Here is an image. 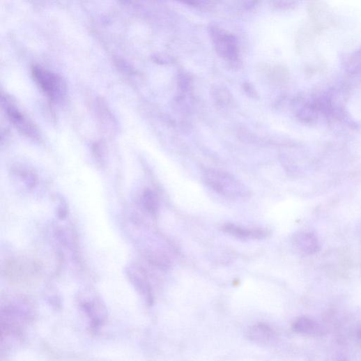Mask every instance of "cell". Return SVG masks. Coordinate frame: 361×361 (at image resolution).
<instances>
[{
  "mask_svg": "<svg viewBox=\"0 0 361 361\" xmlns=\"http://www.w3.org/2000/svg\"><path fill=\"white\" fill-rule=\"evenodd\" d=\"M213 36L217 50L222 56L228 59H235L238 56L237 45L232 36L213 29Z\"/></svg>",
  "mask_w": 361,
  "mask_h": 361,
  "instance_id": "cell-8",
  "label": "cell"
},
{
  "mask_svg": "<svg viewBox=\"0 0 361 361\" xmlns=\"http://www.w3.org/2000/svg\"><path fill=\"white\" fill-rule=\"evenodd\" d=\"M356 338L360 341L361 343V326L358 328L356 330Z\"/></svg>",
  "mask_w": 361,
  "mask_h": 361,
  "instance_id": "cell-14",
  "label": "cell"
},
{
  "mask_svg": "<svg viewBox=\"0 0 361 361\" xmlns=\"http://www.w3.org/2000/svg\"><path fill=\"white\" fill-rule=\"evenodd\" d=\"M293 330L300 335L319 337L326 335V329L309 317H300L293 323Z\"/></svg>",
  "mask_w": 361,
  "mask_h": 361,
  "instance_id": "cell-9",
  "label": "cell"
},
{
  "mask_svg": "<svg viewBox=\"0 0 361 361\" xmlns=\"http://www.w3.org/2000/svg\"><path fill=\"white\" fill-rule=\"evenodd\" d=\"M32 75L37 85L51 100L58 101L64 98L66 84L58 75L40 66L32 68Z\"/></svg>",
  "mask_w": 361,
  "mask_h": 361,
  "instance_id": "cell-3",
  "label": "cell"
},
{
  "mask_svg": "<svg viewBox=\"0 0 361 361\" xmlns=\"http://www.w3.org/2000/svg\"><path fill=\"white\" fill-rule=\"evenodd\" d=\"M2 101L6 114L13 125L27 137H36L38 132L31 120L15 105L12 103L8 98L3 95Z\"/></svg>",
  "mask_w": 361,
  "mask_h": 361,
  "instance_id": "cell-5",
  "label": "cell"
},
{
  "mask_svg": "<svg viewBox=\"0 0 361 361\" xmlns=\"http://www.w3.org/2000/svg\"><path fill=\"white\" fill-rule=\"evenodd\" d=\"M203 179L206 185L216 193L231 199L249 195L248 188L233 175L217 169H206Z\"/></svg>",
  "mask_w": 361,
  "mask_h": 361,
  "instance_id": "cell-2",
  "label": "cell"
},
{
  "mask_svg": "<svg viewBox=\"0 0 361 361\" xmlns=\"http://www.w3.org/2000/svg\"><path fill=\"white\" fill-rule=\"evenodd\" d=\"M295 249L303 256H312L320 250V243L317 237L310 232H298L292 239Z\"/></svg>",
  "mask_w": 361,
  "mask_h": 361,
  "instance_id": "cell-6",
  "label": "cell"
},
{
  "mask_svg": "<svg viewBox=\"0 0 361 361\" xmlns=\"http://www.w3.org/2000/svg\"><path fill=\"white\" fill-rule=\"evenodd\" d=\"M144 208L153 216H156L159 211V200L157 195L151 190H146L142 196Z\"/></svg>",
  "mask_w": 361,
  "mask_h": 361,
  "instance_id": "cell-12",
  "label": "cell"
},
{
  "mask_svg": "<svg viewBox=\"0 0 361 361\" xmlns=\"http://www.w3.org/2000/svg\"><path fill=\"white\" fill-rule=\"evenodd\" d=\"M128 275L131 282L146 300L148 305L153 304V293L151 285L146 273L140 268H131L128 269Z\"/></svg>",
  "mask_w": 361,
  "mask_h": 361,
  "instance_id": "cell-7",
  "label": "cell"
},
{
  "mask_svg": "<svg viewBox=\"0 0 361 361\" xmlns=\"http://www.w3.org/2000/svg\"><path fill=\"white\" fill-rule=\"evenodd\" d=\"M32 317L29 307L24 302H11L1 311V337L5 340L20 337L24 325Z\"/></svg>",
  "mask_w": 361,
  "mask_h": 361,
  "instance_id": "cell-1",
  "label": "cell"
},
{
  "mask_svg": "<svg viewBox=\"0 0 361 361\" xmlns=\"http://www.w3.org/2000/svg\"><path fill=\"white\" fill-rule=\"evenodd\" d=\"M80 307L89 320L93 329L103 325L107 318V312L101 300L95 296H85L80 300Z\"/></svg>",
  "mask_w": 361,
  "mask_h": 361,
  "instance_id": "cell-4",
  "label": "cell"
},
{
  "mask_svg": "<svg viewBox=\"0 0 361 361\" xmlns=\"http://www.w3.org/2000/svg\"><path fill=\"white\" fill-rule=\"evenodd\" d=\"M334 361H348V359L343 355H338L334 360Z\"/></svg>",
  "mask_w": 361,
  "mask_h": 361,
  "instance_id": "cell-13",
  "label": "cell"
},
{
  "mask_svg": "<svg viewBox=\"0 0 361 361\" xmlns=\"http://www.w3.org/2000/svg\"><path fill=\"white\" fill-rule=\"evenodd\" d=\"M223 231L238 238L262 239L268 236V231L261 228L248 229L233 224H226L223 226Z\"/></svg>",
  "mask_w": 361,
  "mask_h": 361,
  "instance_id": "cell-10",
  "label": "cell"
},
{
  "mask_svg": "<svg viewBox=\"0 0 361 361\" xmlns=\"http://www.w3.org/2000/svg\"><path fill=\"white\" fill-rule=\"evenodd\" d=\"M248 335L252 341L261 344H266L274 339L275 332L268 325L258 323L250 328Z\"/></svg>",
  "mask_w": 361,
  "mask_h": 361,
  "instance_id": "cell-11",
  "label": "cell"
}]
</instances>
